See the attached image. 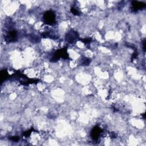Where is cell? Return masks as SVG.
Instances as JSON below:
<instances>
[{
    "mask_svg": "<svg viewBox=\"0 0 146 146\" xmlns=\"http://www.w3.org/2000/svg\"><path fill=\"white\" fill-rule=\"evenodd\" d=\"M44 19L46 23L52 25L55 22V14L52 11H47L44 15Z\"/></svg>",
    "mask_w": 146,
    "mask_h": 146,
    "instance_id": "cell-1",
    "label": "cell"
},
{
    "mask_svg": "<svg viewBox=\"0 0 146 146\" xmlns=\"http://www.w3.org/2000/svg\"><path fill=\"white\" fill-rule=\"evenodd\" d=\"M77 36H78L77 34L74 31H72L68 34L67 36H66V39L68 42H72L75 40V39L77 38Z\"/></svg>",
    "mask_w": 146,
    "mask_h": 146,
    "instance_id": "cell-2",
    "label": "cell"
}]
</instances>
